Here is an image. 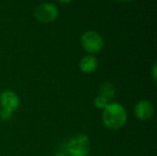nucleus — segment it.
<instances>
[{"instance_id":"nucleus-1","label":"nucleus","mask_w":157,"mask_h":156,"mask_svg":"<svg viewBox=\"0 0 157 156\" xmlns=\"http://www.w3.org/2000/svg\"><path fill=\"white\" fill-rule=\"evenodd\" d=\"M128 114L124 106L119 102H110L103 109L102 121L104 126L111 131L121 129L127 122Z\"/></svg>"},{"instance_id":"nucleus-7","label":"nucleus","mask_w":157,"mask_h":156,"mask_svg":"<svg viewBox=\"0 0 157 156\" xmlns=\"http://www.w3.org/2000/svg\"><path fill=\"white\" fill-rule=\"evenodd\" d=\"M98 65V61L96 56L88 54L84 56L79 63V68L84 74H92L94 73Z\"/></svg>"},{"instance_id":"nucleus-2","label":"nucleus","mask_w":157,"mask_h":156,"mask_svg":"<svg viewBox=\"0 0 157 156\" xmlns=\"http://www.w3.org/2000/svg\"><path fill=\"white\" fill-rule=\"evenodd\" d=\"M65 150L68 156H87L91 150L90 140L86 134H78L69 140Z\"/></svg>"},{"instance_id":"nucleus-8","label":"nucleus","mask_w":157,"mask_h":156,"mask_svg":"<svg viewBox=\"0 0 157 156\" xmlns=\"http://www.w3.org/2000/svg\"><path fill=\"white\" fill-rule=\"evenodd\" d=\"M99 96L105 97L109 102H112L116 95V88L114 85L110 82H104L101 84L99 87Z\"/></svg>"},{"instance_id":"nucleus-4","label":"nucleus","mask_w":157,"mask_h":156,"mask_svg":"<svg viewBox=\"0 0 157 156\" xmlns=\"http://www.w3.org/2000/svg\"><path fill=\"white\" fill-rule=\"evenodd\" d=\"M34 16L39 22L51 23L58 17L59 10L53 3L43 2L36 7Z\"/></svg>"},{"instance_id":"nucleus-9","label":"nucleus","mask_w":157,"mask_h":156,"mask_svg":"<svg viewBox=\"0 0 157 156\" xmlns=\"http://www.w3.org/2000/svg\"><path fill=\"white\" fill-rule=\"evenodd\" d=\"M109 103H110V102H109L105 97H101V96H97L96 97H95V99H94V105H95V107L97 108H98V109H104L107 106H108V104Z\"/></svg>"},{"instance_id":"nucleus-5","label":"nucleus","mask_w":157,"mask_h":156,"mask_svg":"<svg viewBox=\"0 0 157 156\" xmlns=\"http://www.w3.org/2000/svg\"><path fill=\"white\" fill-rule=\"evenodd\" d=\"M18 96L11 90H5L0 94V108L14 113L19 107Z\"/></svg>"},{"instance_id":"nucleus-12","label":"nucleus","mask_w":157,"mask_h":156,"mask_svg":"<svg viewBox=\"0 0 157 156\" xmlns=\"http://www.w3.org/2000/svg\"><path fill=\"white\" fill-rule=\"evenodd\" d=\"M53 156H68V154H67L66 150H60V151L56 152Z\"/></svg>"},{"instance_id":"nucleus-6","label":"nucleus","mask_w":157,"mask_h":156,"mask_svg":"<svg viewBox=\"0 0 157 156\" xmlns=\"http://www.w3.org/2000/svg\"><path fill=\"white\" fill-rule=\"evenodd\" d=\"M155 113V108L151 101L143 99L138 101L134 106V115L142 121L149 120L153 118Z\"/></svg>"},{"instance_id":"nucleus-11","label":"nucleus","mask_w":157,"mask_h":156,"mask_svg":"<svg viewBox=\"0 0 157 156\" xmlns=\"http://www.w3.org/2000/svg\"><path fill=\"white\" fill-rule=\"evenodd\" d=\"M152 77H153V80L155 82L157 80V64L155 63L154 66H153V69H152Z\"/></svg>"},{"instance_id":"nucleus-13","label":"nucleus","mask_w":157,"mask_h":156,"mask_svg":"<svg viewBox=\"0 0 157 156\" xmlns=\"http://www.w3.org/2000/svg\"><path fill=\"white\" fill-rule=\"evenodd\" d=\"M60 3H63V4H67V3H70L72 2L73 0H58Z\"/></svg>"},{"instance_id":"nucleus-14","label":"nucleus","mask_w":157,"mask_h":156,"mask_svg":"<svg viewBox=\"0 0 157 156\" xmlns=\"http://www.w3.org/2000/svg\"><path fill=\"white\" fill-rule=\"evenodd\" d=\"M117 1H120V2H131V1H132V0H117Z\"/></svg>"},{"instance_id":"nucleus-3","label":"nucleus","mask_w":157,"mask_h":156,"mask_svg":"<svg viewBox=\"0 0 157 156\" xmlns=\"http://www.w3.org/2000/svg\"><path fill=\"white\" fill-rule=\"evenodd\" d=\"M80 43L82 48L91 55L100 52L105 45L103 37L95 30L84 32L80 38Z\"/></svg>"},{"instance_id":"nucleus-10","label":"nucleus","mask_w":157,"mask_h":156,"mask_svg":"<svg viewBox=\"0 0 157 156\" xmlns=\"http://www.w3.org/2000/svg\"><path fill=\"white\" fill-rule=\"evenodd\" d=\"M13 117V113L7 110H5L3 108H0V119L3 121H8L12 119Z\"/></svg>"}]
</instances>
